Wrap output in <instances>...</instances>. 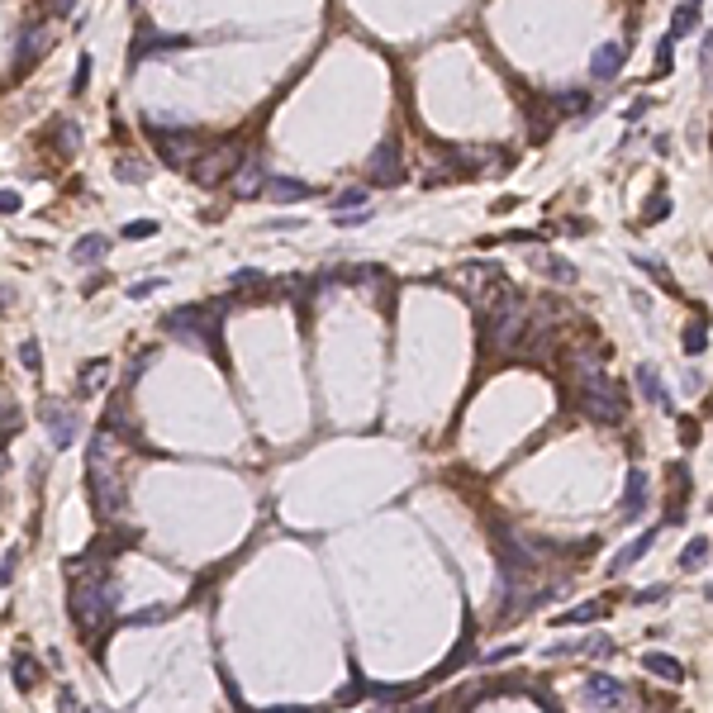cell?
<instances>
[{"label": "cell", "instance_id": "obj_20", "mask_svg": "<svg viewBox=\"0 0 713 713\" xmlns=\"http://www.w3.org/2000/svg\"><path fill=\"white\" fill-rule=\"evenodd\" d=\"M642 670H652L656 680H670V685L685 680V666L676 661V656H666V652H647L642 656Z\"/></svg>", "mask_w": 713, "mask_h": 713}, {"label": "cell", "instance_id": "obj_11", "mask_svg": "<svg viewBox=\"0 0 713 713\" xmlns=\"http://www.w3.org/2000/svg\"><path fill=\"white\" fill-rule=\"evenodd\" d=\"M228 190H233V200H257V196L267 190V162L257 157V153L238 157V167H233V181H228Z\"/></svg>", "mask_w": 713, "mask_h": 713}, {"label": "cell", "instance_id": "obj_36", "mask_svg": "<svg viewBox=\"0 0 713 713\" xmlns=\"http://www.w3.org/2000/svg\"><path fill=\"white\" fill-rule=\"evenodd\" d=\"M105 372H109V362H91V366H86V376H81V390H86V395H91V390H100V386H105Z\"/></svg>", "mask_w": 713, "mask_h": 713}, {"label": "cell", "instance_id": "obj_48", "mask_svg": "<svg viewBox=\"0 0 713 713\" xmlns=\"http://www.w3.org/2000/svg\"><path fill=\"white\" fill-rule=\"evenodd\" d=\"M52 10H58V15H67V10H72V0H52Z\"/></svg>", "mask_w": 713, "mask_h": 713}, {"label": "cell", "instance_id": "obj_5", "mask_svg": "<svg viewBox=\"0 0 713 713\" xmlns=\"http://www.w3.org/2000/svg\"><path fill=\"white\" fill-rule=\"evenodd\" d=\"M447 281L457 285V295L466 300V305H476V309H490L504 291H514L509 276H504L495 262H461Z\"/></svg>", "mask_w": 713, "mask_h": 713}, {"label": "cell", "instance_id": "obj_9", "mask_svg": "<svg viewBox=\"0 0 713 713\" xmlns=\"http://www.w3.org/2000/svg\"><path fill=\"white\" fill-rule=\"evenodd\" d=\"M38 419H44V429L52 437V447L67 452V447H76V429H81V419H76V409L72 405H62V400H44L38 405Z\"/></svg>", "mask_w": 713, "mask_h": 713}, {"label": "cell", "instance_id": "obj_6", "mask_svg": "<svg viewBox=\"0 0 713 713\" xmlns=\"http://www.w3.org/2000/svg\"><path fill=\"white\" fill-rule=\"evenodd\" d=\"M528 300L518 295V291H504L495 305H490V348L504 352V356H514L518 352V342H524L528 333Z\"/></svg>", "mask_w": 713, "mask_h": 713}, {"label": "cell", "instance_id": "obj_39", "mask_svg": "<svg viewBox=\"0 0 713 713\" xmlns=\"http://www.w3.org/2000/svg\"><path fill=\"white\" fill-rule=\"evenodd\" d=\"M153 233H157V219H133V224H124V238H133V243L153 238Z\"/></svg>", "mask_w": 713, "mask_h": 713}, {"label": "cell", "instance_id": "obj_8", "mask_svg": "<svg viewBox=\"0 0 713 713\" xmlns=\"http://www.w3.org/2000/svg\"><path fill=\"white\" fill-rule=\"evenodd\" d=\"M233 167H238V143L200 148V153L186 162V172H190V181H196V186H219L224 176H233Z\"/></svg>", "mask_w": 713, "mask_h": 713}, {"label": "cell", "instance_id": "obj_35", "mask_svg": "<svg viewBox=\"0 0 713 713\" xmlns=\"http://www.w3.org/2000/svg\"><path fill=\"white\" fill-rule=\"evenodd\" d=\"M666 599H670V585H647V589H637V595H633V605L647 609V605H666Z\"/></svg>", "mask_w": 713, "mask_h": 713}, {"label": "cell", "instance_id": "obj_22", "mask_svg": "<svg viewBox=\"0 0 713 713\" xmlns=\"http://www.w3.org/2000/svg\"><path fill=\"white\" fill-rule=\"evenodd\" d=\"M528 262L538 267L542 276H552V281H561V285H575V267L561 262V257H552V252H528Z\"/></svg>", "mask_w": 713, "mask_h": 713}, {"label": "cell", "instance_id": "obj_49", "mask_svg": "<svg viewBox=\"0 0 713 713\" xmlns=\"http://www.w3.org/2000/svg\"><path fill=\"white\" fill-rule=\"evenodd\" d=\"M699 5H704V0H699Z\"/></svg>", "mask_w": 713, "mask_h": 713}, {"label": "cell", "instance_id": "obj_19", "mask_svg": "<svg viewBox=\"0 0 713 713\" xmlns=\"http://www.w3.org/2000/svg\"><path fill=\"white\" fill-rule=\"evenodd\" d=\"M642 504H647V471H628V485H623V518H637Z\"/></svg>", "mask_w": 713, "mask_h": 713}, {"label": "cell", "instance_id": "obj_32", "mask_svg": "<svg viewBox=\"0 0 713 713\" xmlns=\"http://www.w3.org/2000/svg\"><path fill=\"white\" fill-rule=\"evenodd\" d=\"M248 285H267V271H257V267H238L228 276V291H248Z\"/></svg>", "mask_w": 713, "mask_h": 713}, {"label": "cell", "instance_id": "obj_2", "mask_svg": "<svg viewBox=\"0 0 713 713\" xmlns=\"http://www.w3.org/2000/svg\"><path fill=\"white\" fill-rule=\"evenodd\" d=\"M86 490H91L95 518H100V524H119V514H124V485H119V471H115V461H109V429H100L91 437Z\"/></svg>", "mask_w": 713, "mask_h": 713}, {"label": "cell", "instance_id": "obj_29", "mask_svg": "<svg viewBox=\"0 0 713 713\" xmlns=\"http://www.w3.org/2000/svg\"><path fill=\"white\" fill-rule=\"evenodd\" d=\"M20 409H15V400H10V390H0V437H15L20 433Z\"/></svg>", "mask_w": 713, "mask_h": 713}, {"label": "cell", "instance_id": "obj_17", "mask_svg": "<svg viewBox=\"0 0 713 713\" xmlns=\"http://www.w3.org/2000/svg\"><path fill=\"white\" fill-rule=\"evenodd\" d=\"M637 390L647 395V405L666 409V414L676 409V405H670V395H666V386H661V376H656V366H652V362H642V366H637Z\"/></svg>", "mask_w": 713, "mask_h": 713}, {"label": "cell", "instance_id": "obj_4", "mask_svg": "<svg viewBox=\"0 0 713 713\" xmlns=\"http://www.w3.org/2000/svg\"><path fill=\"white\" fill-rule=\"evenodd\" d=\"M162 328L176 338V342H190V348H204L214 356H224V342H219V328H224V300L219 305H181L172 309Z\"/></svg>", "mask_w": 713, "mask_h": 713}, {"label": "cell", "instance_id": "obj_14", "mask_svg": "<svg viewBox=\"0 0 713 713\" xmlns=\"http://www.w3.org/2000/svg\"><path fill=\"white\" fill-rule=\"evenodd\" d=\"M262 196L276 200V204H295V200H309L314 186L295 181V176H267V190H262Z\"/></svg>", "mask_w": 713, "mask_h": 713}, {"label": "cell", "instance_id": "obj_24", "mask_svg": "<svg viewBox=\"0 0 713 713\" xmlns=\"http://www.w3.org/2000/svg\"><path fill=\"white\" fill-rule=\"evenodd\" d=\"M34 685H38V661L29 652H15V690L20 694H34Z\"/></svg>", "mask_w": 713, "mask_h": 713}, {"label": "cell", "instance_id": "obj_13", "mask_svg": "<svg viewBox=\"0 0 713 713\" xmlns=\"http://www.w3.org/2000/svg\"><path fill=\"white\" fill-rule=\"evenodd\" d=\"M48 44H52V34L44 29V24H24V38H20V52H15V67L24 72V67H34V58L38 52H48Z\"/></svg>", "mask_w": 713, "mask_h": 713}, {"label": "cell", "instance_id": "obj_44", "mask_svg": "<svg viewBox=\"0 0 713 713\" xmlns=\"http://www.w3.org/2000/svg\"><path fill=\"white\" fill-rule=\"evenodd\" d=\"M91 86V58H81V67H76V76H72V95H81Z\"/></svg>", "mask_w": 713, "mask_h": 713}, {"label": "cell", "instance_id": "obj_7", "mask_svg": "<svg viewBox=\"0 0 713 713\" xmlns=\"http://www.w3.org/2000/svg\"><path fill=\"white\" fill-rule=\"evenodd\" d=\"M148 139H153L157 157L167 162V167H186V162L200 153V139H196V133L181 129V124H167V119H148Z\"/></svg>", "mask_w": 713, "mask_h": 713}, {"label": "cell", "instance_id": "obj_45", "mask_svg": "<svg viewBox=\"0 0 713 713\" xmlns=\"http://www.w3.org/2000/svg\"><path fill=\"white\" fill-rule=\"evenodd\" d=\"M670 44H676V38H661V48H656V76L670 72Z\"/></svg>", "mask_w": 713, "mask_h": 713}, {"label": "cell", "instance_id": "obj_25", "mask_svg": "<svg viewBox=\"0 0 713 713\" xmlns=\"http://www.w3.org/2000/svg\"><path fill=\"white\" fill-rule=\"evenodd\" d=\"M552 105H557V115H589V109H595L585 91H557Z\"/></svg>", "mask_w": 713, "mask_h": 713}, {"label": "cell", "instance_id": "obj_26", "mask_svg": "<svg viewBox=\"0 0 713 713\" xmlns=\"http://www.w3.org/2000/svg\"><path fill=\"white\" fill-rule=\"evenodd\" d=\"M699 29V0H685V5L676 10V20H670V38H685Z\"/></svg>", "mask_w": 713, "mask_h": 713}, {"label": "cell", "instance_id": "obj_1", "mask_svg": "<svg viewBox=\"0 0 713 713\" xmlns=\"http://www.w3.org/2000/svg\"><path fill=\"white\" fill-rule=\"evenodd\" d=\"M571 376H575V409H581L585 419H595V423H619V419L628 414V400H623V390H619V386H613V381H609L605 362H599L595 352L575 356Z\"/></svg>", "mask_w": 713, "mask_h": 713}, {"label": "cell", "instance_id": "obj_23", "mask_svg": "<svg viewBox=\"0 0 713 713\" xmlns=\"http://www.w3.org/2000/svg\"><path fill=\"white\" fill-rule=\"evenodd\" d=\"M115 176L124 186H143L148 176H153V167H148L143 157H133V153H124V157H115Z\"/></svg>", "mask_w": 713, "mask_h": 713}, {"label": "cell", "instance_id": "obj_47", "mask_svg": "<svg viewBox=\"0 0 713 713\" xmlns=\"http://www.w3.org/2000/svg\"><path fill=\"white\" fill-rule=\"evenodd\" d=\"M585 647H589V652H595V656H613V642H609V637H589V642H585Z\"/></svg>", "mask_w": 713, "mask_h": 713}, {"label": "cell", "instance_id": "obj_41", "mask_svg": "<svg viewBox=\"0 0 713 713\" xmlns=\"http://www.w3.org/2000/svg\"><path fill=\"white\" fill-rule=\"evenodd\" d=\"M162 285H167V276H153V281H133V285H129V300H148L153 291H162Z\"/></svg>", "mask_w": 713, "mask_h": 713}, {"label": "cell", "instance_id": "obj_37", "mask_svg": "<svg viewBox=\"0 0 713 713\" xmlns=\"http://www.w3.org/2000/svg\"><path fill=\"white\" fill-rule=\"evenodd\" d=\"M162 619H167V605H148V609H139V613H129L133 628H148V623H162Z\"/></svg>", "mask_w": 713, "mask_h": 713}, {"label": "cell", "instance_id": "obj_40", "mask_svg": "<svg viewBox=\"0 0 713 713\" xmlns=\"http://www.w3.org/2000/svg\"><path fill=\"white\" fill-rule=\"evenodd\" d=\"M333 219H338V228H362V224H366V219H372V210H362V204H356V210H348V214H342V210H338Z\"/></svg>", "mask_w": 713, "mask_h": 713}, {"label": "cell", "instance_id": "obj_18", "mask_svg": "<svg viewBox=\"0 0 713 713\" xmlns=\"http://www.w3.org/2000/svg\"><path fill=\"white\" fill-rule=\"evenodd\" d=\"M652 542H656V533H642V538H633V542H628V547H623L619 557L609 561V575H623L628 566H637V561H642V557L652 552Z\"/></svg>", "mask_w": 713, "mask_h": 713}, {"label": "cell", "instance_id": "obj_43", "mask_svg": "<svg viewBox=\"0 0 713 713\" xmlns=\"http://www.w3.org/2000/svg\"><path fill=\"white\" fill-rule=\"evenodd\" d=\"M362 694H366V685H362V676H356V680L348 685V690H338V704L348 709V704H356V699H362Z\"/></svg>", "mask_w": 713, "mask_h": 713}, {"label": "cell", "instance_id": "obj_16", "mask_svg": "<svg viewBox=\"0 0 713 713\" xmlns=\"http://www.w3.org/2000/svg\"><path fill=\"white\" fill-rule=\"evenodd\" d=\"M623 52H628L623 44H605L595 52V62H589V76H595V81H613L623 72Z\"/></svg>", "mask_w": 713, "mask_h": 713}, {"label": "cell", "instance_id": "obj_31", "mask_svg": "<svg viewBox=\"0 0 713 713\" xmlns=\"http://www.w3.org/2000/svg\"><path fill=\"white\" fill-rule=\"evenodd\" d=\"M52 133H58V153H62V157H76V153H81V129H76V124H58Z\"/></svg>", "mask_w": 713, "mask_h": 713}, {"label": "cell", "instance_id": "obj_30", "mask_svg": "<svg viewBox=\"0 0 713 713\" xmlns=\"http://www.w3.org/2000/svg\"><path fill=\"white\" fill-rule=\"evenodd\" d=\"M709 566V538H690V547L680 552V571H699Z\"/></svg>", "mask_w": 713, "mask_h": 713}, {"label": "cell", "instance_id": "obj_21", "mask_svg": "<svg viewBox=\"0 0 713 713\" xmlns=\"http://www.w3.org/2000/svg\"><path fill=\"white\" fill-rule=\"evenodd\" d=\"M366 694H372L381 709H395V704H409V699H419V685H366Z\"/></svg>", "mask_w": 713, "mask_h": 713}, {"label": "cell", "instance_id": "obj_46", "mask_svg": "<svg viewBox=\"0 0 713 713\" xmlns=\"http://www.w3.org/2000/svg\"><path fill=\"white\" fill-rule=\"evenodd\" d=\"M153 356H157V352H148V348H143L139 356H133V366H129V372H124V381H139V376H143V366L153 362Z\"/></svg>", "mask_w": 713, "mask_h": 713}, {"label": "cell", "instance_id": "obj_3", "mask_svg": "<svg viewBox=\"0 0 713 713\" xmlns=\"http://www.w3.org/2000/svg\"><path fill=\"white\" fill-rule=\"evenodd\" d=\"M119 599H124V585L105 571V575H91V581H72V599H67V609H72V623L81 628V633L95 637L109 619H115Z\"/></svg>", "mask_w": 713, "mask_h": 713}, {"label": "cell", "instance_id": "obj_27", "mask_svg": "<svg viewBox=\"0 0 713 713\" xmlns=\"http://www.w3.org/2000/svg\"><path fill=\"white\" fill-rule=\"evenodd\" d=\"M605 613H609V605H605V599H589V605H575V609H566L557 623H595V619H605Z\"/></svg>", "mask_w": 713, "mask_h": 713}, {"label": "cell", "instance_id": "obj_42", "mask_svg": "<svg viewBox=\"0 0 713 713\" xmlns=\"http://www.w3.org/2000/svg\"><path fill=\"white\" fill-rule=\"evenodd\" d=\"M20 210H24L20 190H0V214H20Z\"/></svg>", "mask_w": 713, "mask_h": 713}, {"label": "cell", "instance_id": "obj_28", "mask_svg": "<svg viewBox=\"0 0 713 713\" xmlns=\"http://www.w3.org/2000/svg\"><path fill=\"white\" fill-rule=\"evenodd\" d=\"M105 429H115L119 437H139V433H133V419H129V405H124V400H115V405H109Z\"/></svg>", "mask_w": 713, "mask_h": 713}, {"label": "cell", "instance_id": "obj_34", "mask_svg": "<svg viewBox=\"0 0 713 713\" xmlns=\"http://www.w3.org/2000/svg\"><path fill=\"white\" fill-rule=\"evenodd\" d=\"M685 352H690V356H699V352H704L709 348V333H704V324H685Z\"/></svg>", "mask_w": 713, "mask_h": 713}, {"label": "cell", "instance_id": "obj_33", "mask_svg": "<svg viewBox=\"0 0 713 713\" xmlns=\"http://www.w3.org/2000/svg\"><path fill=\"white\" fill-rule=\"evenodd\" d=\"M20 366H24V372H38V366H44V348H38V338L20 342Z\"/></svg>", "mask_w": 713, "mask_h": 713}, {"label": "cell", "instance_id": "obj_10", "mask_svg": "<svg viewBox=\"0 0 713 713\" xmlns=\"http://www.w3.org/2000/svg\"><path fill=\"white\" fill-rule=\"evenodd\" d=\"M405 167H400V139H381V148L366 162V186H400Z\"/></svg>", "mask_w": 713, "mask_h": 713}, {"label": "cell", "instance_id": "obj_12", "mask_svg": "<svg viewBox=\"0 0 713 713\" xmlns=\"http://www.w3.org/2000/svg\"><path fill=\"white\" fill-rule=\"evenodd\" d=\"M581 699L585 704H623L628 699V685L623 680H613V676H605V670H595V676H585V685H581Z\"/></svg>", "mask_w": 713, "mask_h": 713}, {"label": "cell", "instance_id": "obj_38", "mask_svg": "<svg viewBox=\"0 0 713 713\" xmlns=\"http://www.w3.org/2000/svg\"><path fill=\"white\" fill-rule=\"evenodd\" d=\"M666 214H670V196H666V190H656V196L647 200V224H661Z\"/></svg>", "mask_w": 713, "mask_h": 713}, {"label": "cell", "instance_id": "obj_15", "mask_svg": "<svg viewBox=\"0 0 713 713\" xmlns=\"http://www.w3.org/2000/svg\"><path fill=\"white\" fill-rule=\"evenodd\" d=\"M105 252H109V238H105V233H81V238L72 243V262H76V267H100Z\"/></svg>", "mask_w": 713, "mask_h": 713}]
</instances>
